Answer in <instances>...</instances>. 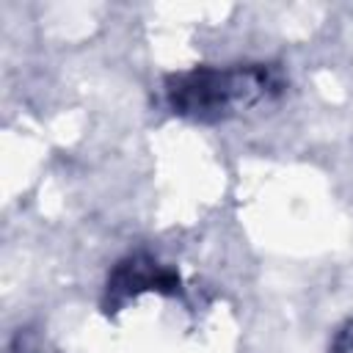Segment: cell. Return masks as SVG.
<instances>
[{"label":"cell","mask_w":353,"mask_h":353,"mask_svg":"<svg viewBox=\"0 0 353 353\" xmlns=\"http://www.w3.org/2000/svg\"><path fill=\"white\" fill-rule=\"evenodd\" d=\"M287 88L279 63H232V66H193L165 77L168 108L199 124H215L248 110L259 102L276 99Z\"/></svg>","instance_id":"obj_1"},{"label":"cell","mask_w":353,"mask_h":353,"mask_svg":"<svg viewBox=\"0 0 353 353\" xmlns=\"http://www.w3.org/2000/svg\"><path fill=\"white\" fill-rule=\"evenodd\" d=\"M11 353H36V336L30 328H19L11 339Z\"/></svg>","instance_id":"obj_4"},{"label":"cell","mask_w":353,"mask_h":353,"mask_svg":"<svg viewBox=\"0 0 353 353\" xmlns=\"http://www.w3.org/2000/svg\"><path fill=\"white\" fill-rule=\"evenodd\" d=\"M143 292H160V295L176 298L182 295V279L176 268L157 262L146 251H135L121 256L110 268L105 279V292H102V312L116 314L124 309V303H130Z\"/></svg>","instance_id":"obj_2"},{"label":"cell","mask_w":353,"mask_h":353,"mask_svg":"<svg viewBox=\"0 0 353 353\" xmlns=\"http://www.w3.org/2000/svg\"><path fill=\"white\" fill-rule=\"evenodd\" d=\"M331 353H353V317L345 320L331 342Z\"/></svg>","instance_id":"obj_3"}]
</instances>
